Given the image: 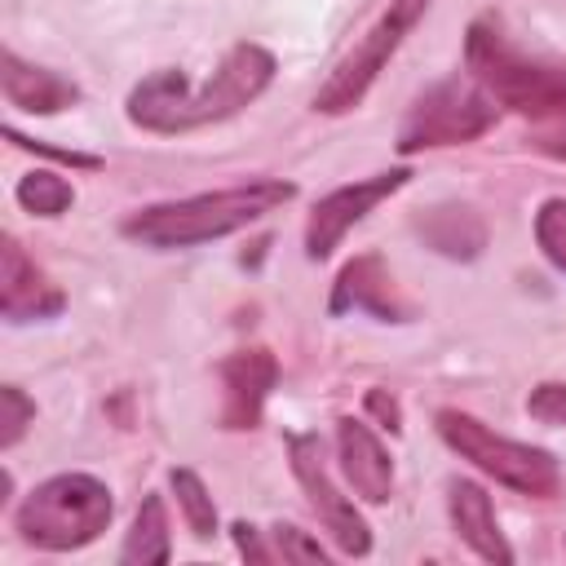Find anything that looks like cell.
Listing matches in <instances>:
<instances>
[{
  "instance_id": "9c48e42d",
  "label": "cell",
  "mask_w": 566,
  "mask_h": 566,
  "mask_svg": "<svg viewBox=\"0 0 566 566\" xmlns=\"http://www.w3.org/2000/svg\"><path fill=\"white\" fill-rule=\"evenodd\" d=\"M407 181H411V168H389V172H376V177H363V181H349V186H336L332 195H323L305 221V256L327 261L336 252V243L367 212H376L389 195H398Z\"/></svg>"
},
{
  "instance_id": "4fadbf2b",
  "label": "cell",
  "mask_w": 566,
  "mask_h": 566,
  "mask_svg": "<svg viewBox=\"0 0 566 566\" xmlns=\"http://www.w3.org/2000/svg\"><path fill=\"white\" fill-rule=\"evenodd\" d=\"M336 460H340L349 491L363 504H385L394 495V460H389L385 442L363 420H354V416L336 420Z\"/></svg>"
},
{
  "instance_id": "8fae6325",
  "label": "cell",
  "mask_w": 566,
  "mask_h": 566,
  "mask_svg": "<svg viewBox=\"0 0 566 566\" xmlns=\"http://www.w3.org/2000/svg\"><path fill=\"white\" fill-rule=\"evenodd\" d=\"M327 310L332 314H371L380 323H407L411 318V305L398 296V287H394L389 265L380 261V252H363V256H354L336 274Z\"/></svg>"
},
{
  "instance_id": "e0dca14e",
  "label": "cell",
  "mask_w": 566,
  "mask_h": 566,
  "mask_svg": "<svg viewBox=\"0 0 566 566\" xmlns=\"http://www.w3.org/2000/svg\"><path fill=\"white\" fill-rule=\"evenodd\" d=\"M172 557V544H168V509H164V495L150 491L133 517V531L124 535V548H119V562H142V566H159Z\"/></svg>"
},
{
  "instance_id": "603a6c76",
  "label": "cell",
  "mask_w": 566,
  "mask_h": 566,
  "mask_svg": "<svg viewBox=\"0 0 566 566\" xmlns=\"http://www.w3.org/2000/svg\"><path fill=\"white\" fill-rule=\"evenodd\" d=\"M270 535H274V557H283V562H327V548L318 539H310L301 526L279 522Z\"/></svg>"
},
{
  "instance_id": "9a60e30c",
  "label": "cell",
  "mask_w": 566,
  "mask_h": 566,
  "mask_svg": "<svg viewBox=\"0 0 566 566\" xmlns=\"http://www.w3.org/2000/svg\"><path fill=\"white\" fill-rule=\"evenodd\" d=\"M447 513H451L455 535H460L482 562H500V566L513 562V548H509V539H504V531H500V522H495L491 495H486L478 482L451 478V482H447Z\"/></svg>"
},
{
  "instance_id": "cb8c5ba5",
  "label": "cell",
  "mask_w": 566,
  "mask_h": 566,
  "mask_svg": "<svg viewBox=\"0 0 566 566\" xmlns=\"http://www.w3.org/2000/svg\"><path fill=\"white\" fill-rule=\"evenodd\" d=\"M4 137H9V142H18V146H27V150H35V155H49V159H57V164H71V168H102V159H97V155H84V150H62V146L40 142V137H22L13 124L4 128Z\"/></svg>"
},
{
  "instance_id": "5bb4252c",
  "label": "cell",
  "mask_w": 566,
  "mask_h": 566,
  "mask_svg": "<svg viewBox=\"0 0 566 566\" xmlns=\"http://www.w3.org/2000/svg\"><path fill=\"white\" fill-rule=\"evenodd\" d=\"M0 88H4V102L13 111H27V115H57V111L80 102V84L75 80H66V75H57L49 66L22 62L13 49H4Z\"/></svg>"
},
{
  "instance_id": "7402d4cb",
  "label": "cell",
  "mask_w": 566,
  "mask_h": 566,
  "mask_svg": "<svg viewBox=\"0 0 566 566\" xmlns=\"http://www.w3.org/2000/svg\"><path fill=\"white\" fill-rule=\"evenodd\" d=\"M526 416L539 424H562L566 429V385L562 380H544L526 394Z\"/></svg>"
},
{
  "instance_id": "2e32d148",
  "label": "cell",
  "mask_w": 566,
  "mask_h": 566,
  "mask_svg": "<svg viewBox=\"0 0 566 566\" xmlns=\"http://www.w3.org/2000/svg\"><path fill=\"white\" fill-rule=\"evenodd\" d=\"M416 230L424 234V243L451 261H473L482 248H486V226L473 208H460V203H438L429 208Z\"/></svg>"
},
{
  "instance_id": "d6986e66",
  "label": "cell",
  "mask_w": 566,
  "mask_h": 566,
  "mask_svg": "<svg viewBox=\"0 0 566 566\" xmlns=\"http://www.w3.org/2000/svg\"><path fill=\"white\" fill-rule=\"evenodd\" d=\"M168 486H172V495H177V509H181L190 535H195V539H212V535H217V504H212L203 478H199L195 469H172V473H168Z\"/></svg>"
},
{
  "instance_id": "3957f363",
  "label": "cell",
  "mask_w": 566,
  "mask_h": 566,
  "mask_svg": "<svg viewBox=\"0 0 566 566\" xmlns=\"http://www.w3.org/2000/svg\"><path fill=\"white\" fill-rule=\"evenodd\" d=\"M464 66L486 88V97L495 106L517 111V115H526L535 124L566 119V66L517 49L491 13L469 22V31H464Z\"/></svg>"
},
{
  "instance_id": "277c9868",
  "label": "cell",
  "mask_w": 566,
  "mask_h": 566,
  "mask_svg": "<svg viewBox=\"0 0 566 566\" xmlns=\"http://www.w3.org/2000/svg\"><path fill=\"white\" fill-rule=\"evenodd\" d=\"M115 517L111 486L93 473H53L22 495L13 509V531L44 553H75L93 544Z\"/></svg>"
},
{
  "instance_id": "30bf717a",
  "label": "cell",
  "mask_w": 566,
  "mask_h": 566,
  "mask_svg": "<svg viewBox=\"0 0 566 566\" xmlns=\"http://www.w3.org/2000/svg\"><path fill=\"white\" fill-rule=\"evenodd\" d=\"M221 429H256L270 389L279 385V358L261 345L226 354L221 367Z\"/></svg>"
},
{
  "instance_id": "8992f818",
  "label": "cell",
  "mask_w": 566,
  "mask_h": 566,
  "mask_svg": "<svg viewBox=\"0 0 566 566\" xmlns=\"http://www.w3.org/2000/svg\"><path fill=\"white\" fill-rule=\"evenodd\" d=\"M495 102L486 97V88L473 75H447L438 84H429L402 115L398 124V155H416V150H438V146H464L473 137H482L495 124Z\"/></svg>"
},
{
  "instance_id": "ac0fdd59",
  "label": "cell",
  "mask_w": 566,
  "mask_h": 566,
  "mask_svg": "<svg viewBox=\"0 0 566 566\" xmlns=\"http://www.w3.org/2000/svg\"><path fill=\"white\" fill-rule=\"evenodd\" d=\"M13 199H18V208L31 212V217H62V212H71V203H75V186H71L66 177L49 172V168H35V172H27V177L13 186Z\"/></svg>"
},
{
  "instance_id": "6da1fadb",
  "label": "cell",
  "mask_w": 566,
  "mask_h": 566,
  "mask_svg": "<svg viewBox=\"0 0 566 566\" xmlns=\"http://www.w3.org/2000/svg\"><path fill=\"white\" fill-rule=\"evenodd\" d=\"M279 62L270 49L239 40L221 53V62L212 66V75L203 84H190L186 71L177 66H159L150 75H142L124 102L128 124L146 128V133H190L203 124H221L230 115H239L243 106H252L270 80H274Z\"/></svg>"
},
{
  "instance_id": "5b68a950",
  "label": "cell",
  "mask_w": 566,
  "mask_h": 566,
  "mask_svg": "<svg viewBox=\"0 0 566 566\" xmlns=\"http://www.w3.org/2000/svg\"><path fill=\"white\" fill-rule=\"evenodd\" d=\"M433 429H438V438L460 460H469L478 473L495 478L500 486H509L517 495L548 500L562 486V469H557L553 451L531 447V442H517V438H504V433H495L491 424H482L478 416H469L460 407H442L433 416Z\"/></svg>"
},
{
  "instance_id": "ba28073f",
  "label": "cell",
  "mask_w": 566,
  "mask_h": 566,
  "mask_svg": "<svg viewBox=\"0 0 566 566\" xmlns=\"http://www.w3.org/2000/svg\"><path fill=\"white\" fill-rule=\"evenodd\" d=\"M287 464H292V478L301 482L310 509L318 513L323 531L336 539V548L345 557H367L371 553V526L363 522L354 500L340 495V486L332 482L327 460H323V438L318 433H287Z\"/></svg>"
},
{
  "instance_id": "d4e9b609",
  "label": "cell",
  "mask_w": 566,
  "mask_h": 566,
  "mask_svg": "<svg viewBox=\"0 0 566 566\" xmlns=\"http://www.w3.org/2000/svg\"><path fill=\"white\" fill-rule=\"evenodd\" d=\"M363 407H367V416H376V420H380V429H389V433H398V429H402V407H398V398H394L389 389H367Z\"/></svg>"
},
{
  "instance_id": "484cf974",
  "label": "cell",
  "mask_w": 566,
  "mask_h": 566,
  "mask_svg": "<svg viewBox=\"0 0 566 566\" xmlns=\"http://www.w3.org/2000/svg\"><path fill=\"white\" fill-rule=\"evenodd\" d=\"M230 535H234V544H239V553H243L248 562H274V548H265V544H261V531H256V526L234 522V526H230Z\"/></svg>"
},
{
  "instance_id": "44dd1931",
  "label": "cell",
  "mask_w": 566,
  "mask_h": 566,
  "mask_svg": "<svg viewBox=\"0 0 566 566\" xmlns=\"http://www.w3.org/2000/svg\"><path fill=\"white\" fill-rule=\"evenodd\" d=\"M0 447L4 451H13L18 442H22V433H27V424L35 420V402L18 389V385H4L0 389Z\"/></svg>"
},
{
  "instance_id": "ffe728a7",
  "label": "cell",
  "mask_w": 566,
  "mask_h": 566,
  "mask_svg": "<svg viewBox=\"0 0 566 566\" xmlns=\"http://www.w3.org/2000/svg\"><path fill=\"white\" fill-rule=\"evenodd\" d=\"M535 243L553 270L566 274V199H544L535 212Z\"/></svg>"
},
{
  "instance_id": "7c38bea8",
  "label": "cell",
  "mask_w": 566,
  "mask_h": 566,
  "mask_svg": "<svg viewBox=\"0 0 566 566\" xmlns=\"http://www.w3.org/2000/svg\"><path fill=\"white\" fill-rule=\"evenodd\" d=\"M66 296L57 283H49V274L22 252V243L13 234H4L0 248V314L4 323H35V318H53L62 314Z\"/></svg>"
},
{
  "instance_id": "7a4b0ae2",
  "label": "cell",
  "mask_w": 566,
  "mask_h": 566,
  "mask_svg": "<svg viewBox=\"0 0 566 566\" xmlns=\"http://www.w3.org/2000/svg\"><path fill=\"white\" fill-rule=\"evenodd\" d=\"M292 199H296V181L252 177V181H239V186H226V190H203V195H186V199L146 203V208H137L119 221V234L142 243V248H155V252L199 248V243L226 239V234L261 221L265 212H279Z\"/></svg>"
},
{
  "instance_id": "4316f807",
  "label": "cell",
  "mask_w": 566,
  "mask_h": 566,
  "mask_svg": "<svg viewBox=\"0 0 566 566\" xmlns=\"http://www.w3.org/2000/svg\"><path fill=\"white\" fill-rule=\"evenodd\" d=\"M535 146H539L544 155H553V159H566V119L544 124V128L535 133Z\"/></svg>"
},
{
  "instance_id": "52a82bcc",
  "label": "cell",
  "mask_w": 566,
  "mask_h": 566,
  "mask_svg": "<svg viewBox=\"0 0 566 566\" xmlns=\"http://www.w3.org/2000/svg\"><path fill=\"white\" fill-rule=\"evenodd\" d=\"M433 0H389V9L354 40V49L332 66V75L314 88V111L318 115H345L354 111L367 88L376 84V75L385 71V62L398 53V44L407 40V31L429 13Z\"/></svg>"
}]
</instances>
